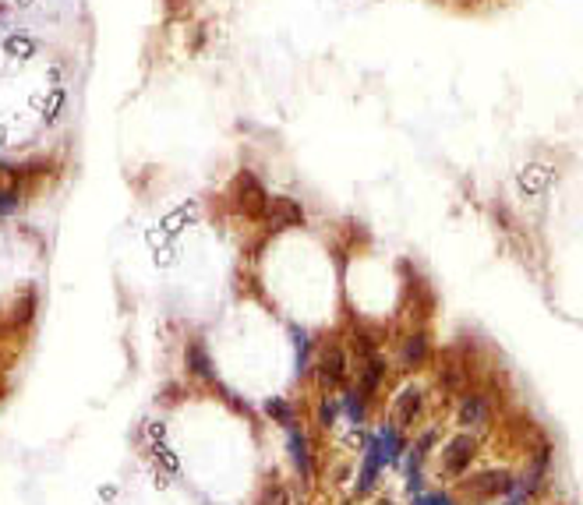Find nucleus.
I'll use <instances>...</instances> for the list:
<instances>
[{
  "label": "nucleus",
  "instance_id": "17",
  "mask_svg": "<svg viewBox=\"0 0 583 505\" xmlns=\"http://www.w3.org/2000/svg\"><path fill=\"white\" fill-rule=\"evenodd\" d=\"M375 505H393V502H375Z\"/></svg>",
  "mask_w": 583,
  "mask_h": 505
},
{
  "label": "nucleus",
  "instance_id": "15",
  "mask_svg": "<svg viewBox=\"0 0 583 505\" xmlns=\"http://www.w3.org/2000/svg\"><path fill=\"white\" fill-rule=\"evenodd\" d=\"M318 417H322V424H333V417H336V403H326Z\"/></svg>",
  "mask_w": 583,
  "mask_h": 505
},
{
  "label": "nucleus",
  "instance_id": "7",
  "mask_svg": "<svg viewBox=\"0 0 583 505\" xmlns=\"http://www.w3.org/2000/svg\"><path fill=\"white\" fill-rule=\"evenodd\" d=\"M291 456H293V466L300 470V477H311V452H308V439L300 431L291 428Z\"/></svg>",
  "mask_w": 583,
  "mask_h": 505
},
{
  "label": "nucleus",
  "instance_id": "14",
  "mask_svg": "<svg viewBox=\"0 0 583 505\" xmlns=\"http://www.w3.org/2000/svg\"><path fill=\"white\" fill-rule=\"evenodd\" d=\"M258 505H287V495H283V488H269Z\"/></svg>",
  "mask_w": 583,
  "mask_h": 505
},
{
  "label": "nucleus",
  "instance_id": "9",
  "mask_svg": "<svg viewBox=\"0 0 583 505\" xmlns=\"http://www.w3.org/2000/svg\"><path fill=\"white\" fill-rule=\"evenodd\" d=\"M265 410H269V417H273V421H280L283 428H293V406H291V403H283V399H269V403H265Z\"/></svg>",
  "mask_w": 583,
  "mask_h": 505
},
{
  "label": "nucleus",
  "instance_id": "1",
  "mask_svg": "<svg viewBox=\"0 0 583 505\" xmlns=\"http://www.w3.org/2000/svg\"><path fill=\"white\" fill-rule=\"evenodd\" d=\"M474 439L470 435H457L446 452H442V466H446V474H453V477H460L466 466H470V459H474Z\"/></svg>",
  "mask_w": 583,
  "mask_h": 505
},
{
  "label": "nucleus",
  "instance_id": "6",
  "mask_svg": "<svg viewBox=\"0 0 583 505\" xmlns=\"http://www.w3.org/2000/svg\"><path fill=\"white\" fill-rule=\"evenodd\" d=\"M269 223L276 226V230L300 223V209H297L293 202H287V198H273V209H269Z\"/></svg>",
  "mask_w": 583,
  "mask_h": 505
},
{
  "label": "nucleus",
  "instance_id": "2",
  "mask_svg": "<svg viewBox=\"0 0 583 505\" xmlns=\"http://www.w3.org/2000/svg\"><path fill=\"white\" fill-rule=\"evenodd\" d=\"M470 492L474 495H506V492H513V477L506 474V470H488V474H481L477 481H470Z\"/></svg>",
  "mask_w": 583,
  "mask_h": 505
},
{
  "label": "nucleus",
  "instance_id": "12",
  "mask_svg": "<svg viewBox=\"0 0 583 505\" xmlns=\"http://www.w3.org/2000/svg\"><path fill=\"white\" fill-rule=\"evenodd\" d=\"M156 459H160V463H163V466H167V470H180V459H177L174 452L167 449V446H163V442H156Z\"/></svg>",
  "mask_w": 583,
  "mask_h": 505
},
{
  "label": "nucleus",
  "instance_id": "16",
  "mask_svg": "<svg viewBox=\"0 0 583 505\" xmlns=\"http://www.w3.org/2000/svg\"><path fill=\"white\" fill-rule=\"evenodd\" d=\"M417 505H453V502H449L446 495H428V499H421Z\"/></svg>",
  "mask_w": 583,
  "mask_h": 505
},
{
  "label": "nucleus",
  "instance_id": "3",
  "mask_svg": "<svg viewBox=\"0 0 583 505\" xmlns=\"http://www.w3.org/2000/svg\"><path fill=\"white\" fill-rule=\"evenodd\" d=\"M460 424H466V428L488 424V399L484 396H466L464 406H460Z\"/></svg>",
  "mask_w": 583,
  "mask_h": 505
},
{
  "label": "nucleus",
  "instance_id": "13",
  "mask_svg": "<svg viewBox=\"0 0 583 505\" xmlns=\"http://www.w3.org/2000/svg\"><path fill=\"white\" fill-rule=\"evenodd\" d=\"M187 357L195 361V371H198V375H209V361H205L202 346H191V353H187Z\"/></svg>",
  "mask_w": 583,
  "mask_h": 505
},
{
  "label": "nucleus",
  "instance_id": "11",
  "mask_svg": "<svg viewBox=\"0 0 583 505\" xmlns=\"http://www.w3.org/2000/svg\"><path fill=\"white\" fill-rule=\"evenodd\" d=\"M421 357H424V339L413 336V339L407 343V350H404V361H407V364H417Z\"/></svg>",
  "mask_w": 583,
  "mask_h": 505
},
{
  "label": "nucleus",
  "instance_id": "10",
  "mask_svg": "<svg viewBox=\"0 0 583 505\" xmlns=\"http://www.w3.org/2000/svg\"><path fill=\"white\" fill-rule=\"evenodd\" d=\"M347 414L353 424H361L364 421V399H361V393H350L347 396Z\"/></svg>",
  "mask_w": 583,
  "mask_h": 505
},
{
  "label": "nucleus",
  "instance_id": "5",
  "mask_svg": "<svg viewBox=\"0 0 583 505\" xmlns=\"http://www.w3.org/2000/svg\"><path fill=\"white\" fill-rule=\"evenodd\" d=\"M344 375H347V361H344V353H340V350H329V353L322 357V382H326V386H340Z\"/></svg>",
  "mask_w": 583,
  "mask_h": 505
},
{
  "label": "nucleus",
  "instance_id": "8",
  "mask_svg": "<svg viewBox=\"0 0 583 505\" xmlns=\"http://www.w3.org/2000/svg\"><path fill=\"white\" fill-rule=\"evenodd\" d=\"M417 410H421V393H417V389H404L400 399H396V421H400V424H410Z\"/></svg>",
  "mask_w": 583,
  "mask_h": 505
},
{
  "label": "nucleus",
  "instance_id": "4",
  "mask_svg": "<svg viewBox=\"0 0 583 505\" xmlns=\"http://www.w3.org/2000/svg\"><path fill=\"white\" fill-rule=\"evenodd\" d=\"M382 463H389L386 459V452H382V446L375 442L371 449H368V459H364V470H361V481H357V492H368L371 484H375V477H379V466Z\"/></svg>",
  "mask_w": 583,
  "mask_h": 505
}]
</instances>
